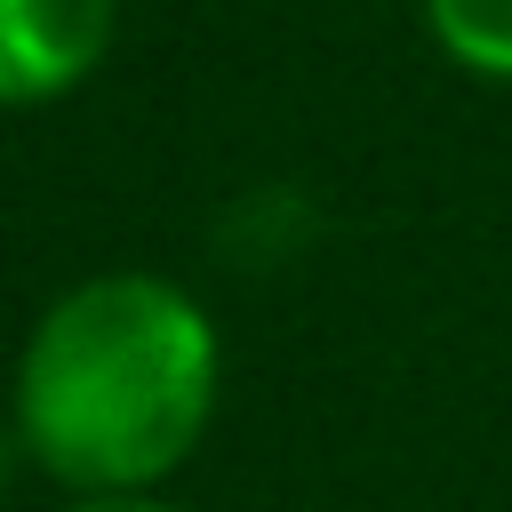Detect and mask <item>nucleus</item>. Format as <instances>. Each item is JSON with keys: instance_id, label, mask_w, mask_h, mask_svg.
<instances>
[{"instance_id": "2", "label": "nucleus", "mask_w": 512, "mask_h": 512, "mask_svg": "<svg viewBox=\"0 0 512 512\" xmlns=\"http://www.w3.org/2000/svg\"><path fill=\"white\" fill-rule=\"evenodd\" d=\"M120 40V0H0V112L80 96Z\"/></svg>"}, {"instance_id": "1", "label": "nucleus", "mask_w": 512, "mask_h": 512, "mask_svg": "<svg viewBox=\"0 0 512 512\" xmlns=\"http://www.w3.org/2000/svg\"><path fill=\"white\" fill-rule=\"evenodd\" d=\"M224 400L216 312L152 264H112L40 304L16 344L8 424L56 496L168 488Z\"/></svg>"}, {"instance_id": "4", "label": "nucleus", "mask_w": 512, "mask_h": 512, "mask_svg": "<svg viewBox=\"0 0 512 512\" xmlns=\"http://www.w3.org/2000/svg\"><path fill=\"white\" fill-rule=\"evenodd\" d=\"M56 512H200L168 488H120V496H56Z\"/></svg>"}, {"instance_id": "3", "label": "nucleus", "mask_w": 512, "mask_h": 512, "mask_svg": "<svg viewBox=\"0 0 512 512\" xmlns=\"http://www.w3.org/2000/svg\"><path fill=\"white\" fill-rule=\"evenodd\" d=\"M416 16L456 72L512 88V0H416Z\"/></svg>"}]
</instances>
